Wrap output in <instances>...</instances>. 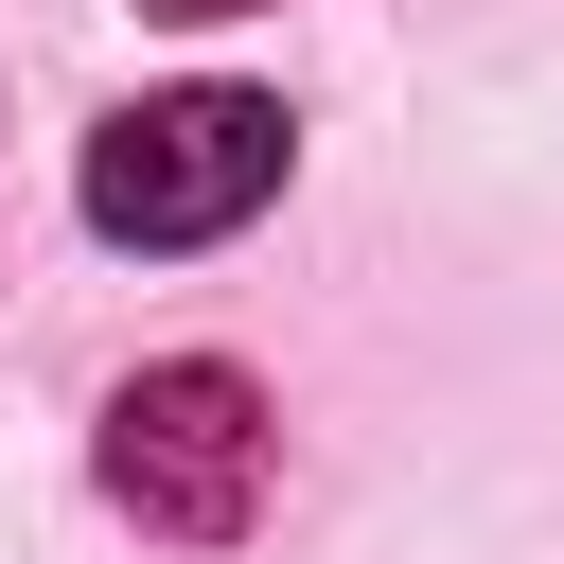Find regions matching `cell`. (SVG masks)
<instances>
[{
  "mask_svg": "<svg viewBox=\"0 0 564 564\" xmlns=\"http://www.w3.org/2000/svg\"><path fill=\"white\" fill-rule=\"evenodd\" d=\"M282 159H300V123L264 88H141L88 123V229L106 247H212L282 194Z\"/></svg>",
  "mask_w": 564,
  "mask_h": 564,
  "instance_id": "6da1fadb",
  "label": "cell"
},
{
  "mask_svg": "<svg viewBox=\"0 0 564 564\" xmlns=\"http://www.w3.org/2000/svg\"><path fill=\"white\" fill-rule=\"evenodd\" d=\"M264 458H282V423H264V388L229 352H176V370H141L106 405V494L141 529H176V546H229L264 511Z\"/></svg>",
  "mask_w": 564,
  "mask_h": 564,
  "instance_id": "7a4b0ae2",
  "label": "cell"
},
{
  "mask_svg": "<svg viewBox=\"0 0 564 564\" xmlns=\"http://www.w3.org/2000/svg\"><path fill=\"white\" fill-rule=\"evenodd\" d=\"M141 18H264V0H141Z\"/></svg>",
  "mask_w": 564,
  "mask_h": 564,
  "instance_id": "3957f363",
  "label": "cell"
}]
</instances>
